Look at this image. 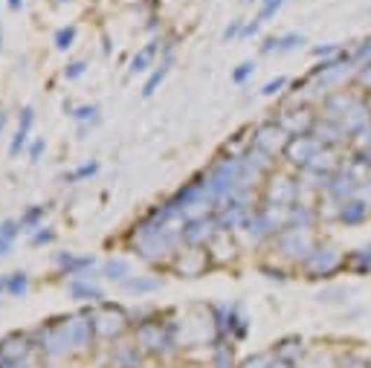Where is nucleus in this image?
<instances>
[{
	"mask_svg": "<svg viewBox=\"0 0 371 368\" xmlns=\"http://www.w3.org/2000/svg\"><path fill=\"white\" fill-rule=\"evenodd\" d=\"M354 99H357V93H354V90H345V88L331 90L328 96L322 99L319 116H322V119H331V122H342V119H345V114H348V107L354 104Z\"/></svg>",
	"mask_w": 371,
	"mask_h": 368,
	"instance_id": "obj_13",
	"label": "nucleus"
},
{
	"mask_svg": "<svg viewBox=\"0 0 371 368\" xmlns=\"http://www.w3.org/2000/svg\"><path fill=\"white\" fill-rule=\"evenodd\" d=\"M285 4H288V0H261V12H258L261 24H264V20H270V18H276L278 9L285 6Z\"/></svg>",
	"mask_w": 371,
	"mask_h": 368,
	"instance_id": "obj_40",
	"label": "nucleus"
},
{
	"mask_svg": "<svg viewBox=\"0 0 371 368\" xmlns=\"http://www.w3.org/2000/svg\"><path fill=\"white\" fill-rule=\"evenodd\" d=\"M18 235H20V224L18 221H4V224H0V258L12 252V244H15Z\"/></svg>",
	"mask_w": 371,
	"mask_h": 368,
	"instance_id": "obj_28",
	"label": "nucleus"
},
{
	"mask_svg": "<svg viewBox=\"0 0 371 368\" xmlns=\"http://www.w3.org/2000/svg\"><path fill=\"white\" fill-rule=\"evenodd\" d=\"M296 200H302V189H299V177L293 175H281V171H273L264 183V200L270 206H293Z\"/></svg>",
	"mask_w": 371,
	"mask_h": 368,
	"instance_id": "obj_5",
	"label": "nucleus"
},
{
	"mask_svg": "<svg viewBox=\"0 0 371 368\" xmlns=\"http://www.w3.org/2000/svg\"><path fill=\"white\" fill-rule=\"evenodd\" d=\"M70 296L79 299V301H99L102 299V290L90 281V275H73V281H70Z\"/></svg>",
	"mask_w": 371,
	"mask_h": 368,
	"instance_id": "obj_24",
	"label": "nucleus"
},
{
	"mask_svg": "<svg viewBox=\"0 0 371 368\" xmlns=\"http://www.w3.org/2000/svg\"><path fill=\"white\" fill-rule=\"evenodd\" d=\"M47 212H50L47 206H29L24 214H20V221H18L20 229H41V221L47 218Z\"/></svg>",
	"mask_w": 371,
	"mask_h": 368,
	"instance_id": "obj_31",
	"label": "nucleus"
},
{
	"mask_svg": "<svg viewBox=\"0 0 371 368\" xmlns=\"http://www.w3.org/2000/svg\"><path fill=\"white\" fill-rule=\"evenodd\" d=\"M168 70H171V55H166V58H163V64H160V67H157L154 73H151V79L145 81V88H142V96H145V99L157 93V88H160V84L166 81Z\"/></svg>",
	"mask_w": 371,
	"mask_h": 368,
	"instance_id": "obj_27",
	"label": "nucleus"
},
{
	"mask_svg": "<svg viewBox=\"0 0 371 368\" xmlns=\"http://www.w3.org/2000/svg\"><path fill=\"white\" fill-rule=\"evenodd\" d=\"M241 29H244V18L232 20V24L224 29V41H238V38H241Z\"/></svg>",
	"mask_w": 371,
	"mask_h": 368,
	"instance_id": "obj_46",
	"label": "nucleus"
},
{
	"mask_svg": "<svg viewBox=\"0 0 371 368\" xmlns=\"http://www.w3.org/2000/svg\"><path fill=\"white\" fill-rule=\"evenodd\" d=\"M29 290V275L27 273H9V287H6V293L9 296H15V299H20V296H24Z\"/></svg>",
	"mask_w": 371,
	"mask_h": 368,
	"instance_id": "obj_34",
	"label": "nucleus"
},
{
	"mask_svg": "<svg viewBox=\"0 0 371 368\" xmlns=\"http://www.w3.org/2000/svg\"><path fill=\"white\" fill-rule=\"evenodd\" d=\"M61 334H64V342H67V351H81L90 345V336H93V319L87 316H73V319H64L61 322Z\"/></svg>",
	"mask_w": 371,
	"mask_h": 368,
	"instance_id": "obj_11",
	"label": "nucleus"
},
{
	"mask_svg": "<svg viewBox=\"0 0 371 368\" xmlns=\"http://www.w3.org/2000/svg\"><path fill=\"white\" fill-rule=\"evenodd\" d=\"M130 247L140 258H145L148 264H160V261H168L171 255H177L180 247H183V238H180V229L174 224H148L145 218L134 226V235H130Z\"/></svg>",
	"mask_w": 371,
	"mask_h": 368,
	"instance_id": "obj_1",
	"label": "nucleus"
},
{
	"mask_svg": "<svg viewBox=\"0 0 371 368\" xmlns=\"http://www.w3.org/2000/svg\"><path fill=\"white\" fill-rule=\"evenodd\" d=\"M84 70H87L84 61H73V64H67V67H64V79H67V81H76V79L84 76Z\"/></svg>",
	"mask_w": 371,
	"mask_h": 368,
	"instance_id": "obj_44",
	"label": "nucleus"
},
{
	"mask_svg": "<svg viewBox=\"0 0 371 368\" xmlns=\"http://www.w3.org/2000/svg\"><path fill=\"white\" fill-rule=\"evenodd\" d=\"M316 244L319 241H316L313 229H299V226H288L273 238L276 255L285 258V261H293V264H304V258L313 252Z\"/></svg>",
	"mask_w": 371,
	"mask_h": 368,
	"instance_id": "obj_2",
	"label": "nucleus"
},
{
	"mask_svg": "<svg viewBox=\"0 0 371 368\" xmlns=\"http://www.w3.org/2000/svg\"><path fill=\"white\" fill-rule=\"evenodd\" d=\"M96 171H99V163L93 160V163H84V165H79L76 171H70V175L64 177V180H67V183H79V180H87V177H93Z\"/></svg>",
	"mask_w": 371,
	"mask_h": 368,
	"instance_id": "obj_37",
	"label": "nucleus"
},
{
	"mask_svg": "<svg viewBox=\"0 0 371 368\" xmlns=\"http://www.w3.org/2000/svg\"><path fill=\"white\" fill-rule=\"evenodd\" d=\"M55 264L61 273H67V275H81L84 270H90L96 264V258L93 255H73V252H58L55 255Z\"/></svg>",
	"mask_w": 371,
	"mask_h": 368,
	"instance_id": "obj_22",
	"label": "nucleus"
},
{
	"mask_svg": "<svg viewBox=\"0 0 371 368\" xmlns=\"http://www.w3.org/2000/svg\"><path fill=\"white\" fill-rule=\"evenodd\" d=\"M270 365H273V354H255L241 368H270Z\"/></svg>",
	"mask_w": 371,
	"mask_h": 368,
	"instance_id": "obj_45",
	"label": "nucleus"
},
{
	"mask_svg": "<svg viewBox=\"0 0 371 368\" xmlns=\"http://www.w3.org/2000/svg\"><path fill=\"white\" fill-rule=\"evenodd\" d=\"M328 198H334L337 203H345V200H351L360 194V180L354 175H348V171L339 165V171H334V175L328 177V183H325L322 189Z\"/></svg>",
	"mask_w": 371,
	"mask_h": 368,
	"instance_id": "obj_12",
	"label": "nucleus"
},
{
	"mask_svg": "<svg viewBox=\"0 0 371 368\" xmlns=\"http://www.w3.org/2000/svg\"><path fill=\"white\" fill-rule=\"evenodd\" d=\"M304 44V35L302 32H285V35H273V38H267L264 44H261V53L264 55H285V53H293V50H299Z\"/></svg>",
	"mask_w": 371,
	"mask_h": 368,
	"instance_id": "obj_19",
	"label": "nucleus"
},
{
	"mask_svg": "<svg viewBox=\"0 0 371 368\" xmlns=\"http://www.w3.org/2000/svg\"><path fill=\"white\" fill-rule=\"evenodd\" d=\"M316 139H319V145L322 148H334V151H339L342 145H348L351 139H348V134H345V128L339 125V122H331V119H316V125H313V131H311Z\"/></svg>",
	"mask_w": 371,
	"mask_h": 368,
	"instance_id": "obj_15",
	"label": "nucleus"
},
{
	"mask_svg": "<svg viewBox=\"0 0 371 368\" xmlns=\"http://www.w3.org/2000/svg\"><path fill=\"white\" fill-rule=\"evenodd\" d=\"M368 15H371V9H368Z\"/></svg>",
	"mask_w": 371,
	"mask_h": 368,
	"instance_id": "obj_61",
	"label": "nucleus"
},
{
	"mask_svg": "<svg viewBox=\"0 0 371 368\" xmlns=\"http://www.w3.org/2000/svg\"><path fill=\"white\" fill-rule=\"evenodd\" d=\"M4 368H20V365H4Z\"/></svg>",
	"mask_w": 371,
	"mask_h": 368,
	"instance_id": "obj_58",
	"label": "nucleus"
},
{
	"mask_svg": "<svg viewBox=\"0 0 371 368\" xmlns=\"http://www.w3.org/2000/svg\"><path fill=\"white\" fill-rule=\"evenodd\" d=\"M288 134L278 128V122L276 119H270V122H264V125H258L255 131H252V137H250V145H255V148H261L264 154H270V157H276V154H281L285 151V145H288Z\"/></svg>",
	"mask_w": 371,
	"mask_h": 368,
	"instance_id": "obj_9",
	"label": "nucleus"
},
{
	"mask_svg": "<svg viewBox=\"0 0 371 368\" xmlns=\"http://www.w3.org/2000/svg\"><path fill=\"white\" fill-rule=\"evenodd\" d=\"M43 148H47V142H43L41 137L29 142V163H38V160H41V154H43Z\"/></svg>",
	"mask_w": 371,
	"mask_h": 368,
	"instance_id": "obj_49",
	"label": "nucleus"
},
{
	"mask_svg": "<svg viewBox=\"0 0 371 368\" xmlns=\"http://www.w3.org/2000/svg\"><path fill=\"white\" fill-rule=\"evenodd\" d=\"M261 273H264L267 278H278V281H285V278H288V275L281 273V270H273V267H261Z\"/></svg>",
	"mask_w": 371,
	"mask_h": 368,
	"instance_id": "obj_52",
	"label": "nucleus"
},
{
	"mask_svg": "<svg viewBox=\"0 0 371 368\" xmlns=\"http://www.w3.org/2000/svg\"><path fill=\"white\" fill-rule=\"evenodd\" d=\"M76 41V27H61L55 32V50H70Z\"/></svg>",
	"mask_w": 371,
	"mask_h": 368,
	"instance_id": "obj_38",
	"label": "nucleus"
},
{
	"mask_svg": "<svg viewBox=\"0 0 371 368\" xmlns=\"http://www.w3.org/2000/svg\"><path fill=\"white\" fill-rule=\"evenodd\" d=\"M58 4H70V0H58Z\"/></svg>",
	"mask_w": 371,
	"mask_h": 368,
	"instance_id": "obj_59",
	"label": "nucleus"
},
{
	"mask_svg": "<svg viewBox=\"0 0 371 368\" xmlns=\"http://www.w3.org/2000/svg\"><path fill=\"white\" fill-rule=\"evenodd\" d=\"M217 232H224L221 224H217L215 214H209V218H198V221H186L180 224V238H183V247H198V250H206Z\"/></svg>",
	"mask_w": 371,
	"mask_h": 368,
	"instance_id": "obj_7",
	"label": "nucleus"
},
{
	"mask_svg": "<svg viewBox=\"0 0 371 368\" xmlns=\"http://www.w3.org/2000/svg\"><path fill=\"white\" fill-rule=\"evenodd\" d=\"M55 241V232L53 229H41L32 235V247H41V244H53Z\"/></svg>",
	"mask_w": 371,
	"mask_h": 368,
	"instance_id": "obj_48",
	"label": "nucleus"
},
{
	"mask_svg": "<svg viewBox=\"0 0 371 368\" xmlns=\"http://www.w3.org/2000/svg\"><path fill=\"white\" fill-rule=\"evenodd\" d=\"M368 218H371V203L363 200L360 194H357V198L345 200L339 206V221L337 224H342V226H363Z\"/></svg>",
	"mask_w": 371,
	"mask_h": 368,
	"instance_id": "obj_17",
	"label": "nucleus"
},
{
	"mask_svg": "<svg viewBox=\"0 0 371 368\" xmlns=\"http://www.w3.org/2000/svg\"><path fill=\"white\" fill-rule=\"evenodd\" d=\"M302 270L308 273V278H331L339 270H345V252L334 241H319L313 252L304 258Z\"/></svg>",
	"mask_w": 371,
	"mask_h": 368,
	"instance_id": "obj_3",
	"label": "nucleus"
},
{
	"mask_svg": "<svg viewBox=\"0 0 371 368\" xmlns=\"http://www.w3.org/2000/svg\"><path fill=\"white\" fill-rule=\"evenodd\" d=\"M351 154H354V151H351ZM357 157H363V160L371 165V151H365V154H357Z\"/></svg>",
	"mask_w": 371,
	"mask_h": 368,
	"instance_id": "obj_56",
	"label": "nucleus"
},
{
	"mask_svg": "<svg viewBox=\"0 0 371 368\" xmlns=\"http://www.w3.org/2000/svg\"><path fill=\"white\" fill-rule=\"evenodd\" d=\"M252 209H255L252 206V191H235V194H229L221 206H217L215 218H217V224H221L224 232H232V229H241L244 226V221L250 218Z\"/></svg>",
	"mask_w": 371,
	"mask_h": 368,
	"instance_id": "obj_4",
	"label": "nucleus"
},
{
	"mask_svg": "<svg viewBox=\"0 0 371 368\" xmlns=\"http://www.w3.org/2000/svg\"><path fill=\"white\" fill-rule=\"evenodd\" d=\"M215 368H235L232 351L227 348V345H217V348H215Z\"/></svg>",
	"mask_w": 371,
	"mask_h": 368,
	"instance_id": "obj_42",
	"label": "nucleus"
},
{
	"mask_svg": "<svg viewBox=\"0 0 371 368\" xmlns=\"http://www.w3.org/2000/svg\"><path fill=\"white\" fill-rule=\"evenodd\" d=\"M316 119H319V114L313 111L311 104H296V107H285L278 116H276V122H278V128L285 131L288 137H302V134H311L313 131V125H316Z\"/></svg>",
	"mask_w": 371,
	"mask_h": 368,
	"instance_id": "obj_6",
	"label": "nucleus"
},
{
	"mask_svg": "<svg viewBox=\"0 0 371 368\" xmlns=\"http://www.w3.org/2000/svg\"><path fill=\"white\" fill-rule=\"evenodd\" d=\"M311 53H313V58H319V61H331V58L342 55L345 50H342L339 44H322V47H313Z\"/></svg>",
	"mask_w": 371,
	"mask_h": 368,
	"instance_id": "obj_41",
	"label": "nucleus"
},
{
	"mask_svg": "<svg viewBox=\"0 0 371 368\" xmlns=\"http://www.w3.org/2000/svg\"><path fill=\"white\" fill-rule=\"evenodd\" d=\"M116 365H119V368H137V365H140V351H137V345H122V348L116 351Z\"/></svg>",
	"mask_w": 371,
	"mask_h": 368,
	"instance_id": "obj_35",
	"label": "nucleus"
},
{
	"mask_svg": "<svg viewBox=\"0 0 371 368\" xmlns=\"http://www.w3.org/2000/svg\"><path fill=\"white\" fill-rule=\"evenodd\" d=\"M261 29V18H252V20H244V29H241V41L247 38H255Z\"/></svg>",
	"mask_w": 371,
	"mask_h": 368,
	"instance_id": "obj_47",
	"label": "nucleus"
},
{
	"mask_svg": "<svg viewBox=\"0 0 371 368\" xmlns=\"http://www.w3.org/2000/svg\"><path fill=\"white\" fill-rule=\"evenodd\" d=\"M276 357L278 360H285V362H299V357H302V339L299 336H290V339H281L278 345H276Z\"/></svg>",
	"mask_w": 371,
	"mask_h": 368,
	"instance_id": "obj_26",
	"label": "nucleus"
},
{
	"mask_svg": "<svg viewBox=\"0 0 371 368\" xmlns=\"http://www.w3.org/2000/svg\"><path fill=\"white\" fill-rule=\"evenodd\" d=\"M252 76H255V64H252V61L238 64V67L232 70V81H235V84H247Z\"/></svg>",
	"mask_w": 371,
	"mask_h": 368,
	"instance_id": "obj_39",
	"label": "nucleus"
},
{
	"mask_svg": "<svg viewBox=\"0 0 371 368\" xmlns=\"http://www.w3.org/2000/svg\"><path fill=\"white\" fill-rule=\"evenodd\" d=\"M104 278L107 281H128L130 278V264L125 258H111V261H104Z\"/></svg>",
	"mask_w": 371,
	"mask_h": 368,
	"instance_id": "obj_29",
	"label": "nucleus"
},
{
	"mask_svg": "<svg viewBox=\"0 0 371 368\" xmlns=\"http://www.w3.org/2000/svg\"><path fill=\"white\" fill-rule=\"evenodd\" d=\"M76 122H81V125H87V122H99V107L96 104H81V107H76V111L70 114Z\"/></svg>",
	"mask_w": 371,
	"mask_h": 368,
	"instance_id": "obj_36",
	"label": "nucleus"
},
{
	"mask_svg": "<svg viewBox=\"0 0 371 368\" xmlns=\"http://www.w3.org/2000/svg\"><path fill=\"white\" fill-rule=\"evenodd\" d=\"M351 61H354L357 70H360V67H368V64H371V35L363 38L360 44L351 50Z\"/></svg>",
	"mask_w": 371,
	"mask_h": 368,
	"instance_id": "obj_33",
	"label": "nucleus"
},
{
	"mask_svg": "<svg viewBox=\"0 0 371 368\" xmlns=\"http://www.w3.org/2000/svg\"><path fill=\"white\" fill-rule=\"evenodd\" d=\"M125 325H128V316L119 311V308H102L96 316H93V331L99 336H116L125 331Z\"/></svg>",
	"mask_w": 371,
	"mask_h": 368,
	"instance_id": "obj_16",
	"label": "nucleus"
},
{
	"mask_svg": "<svg viewBox=\"0 0 371 368\" xmlns=\"http://www.w3.org/2000/svg\"><path fill=\"white\" fill-rule=\"evenodd\" d=\"M137 339L145 351H154V354H166L171 345H174V336H171V328L160 322H142L137 328Z\"/></svg>",
	"mask_w": 371,
	"mask_h": 368,
	"instance_id": "obj_10",
	"label": "nucleus"
},
{
	"mask_svg": "<svg viewBox=\"0 0 371 368\" xmlns=\"http://www.w3.org/2000/svg\"><path fill=\"white\" fill-rule=\"evenodd\" d=\"M319 224V212L316 203L311 200H296L293 206H288V226H299V229H313Z\"/></svg>",
	"mask_w": 371,
	"mask_h": 368,
	"instance_id": "obj_18",
	"label": "nucleus"
},
{
	"mask_svg": "<svg viewBox=\"0 0 371 368\" xmlns=\"http://www.w3.org/2000/svg\"><path fill=\"white\" fill-rule=\"evenodd\" d=\"M345 270H351L354 275H371V244L348 252L345 255Z\"/></svg>",
	"mask_w": 371,
	"mask_h": 368,
	"instance_id": "obj_23",
	"label": "nucleus"
},
{
	"mask_svg": "<svg viewBox=\"0 0 371 368\" xmlns=\"http://www.w3.org/2000/svg\"><path fill=\"white\" fill-rule=\"evenodd\" d=\"M339 368H368V362H363V360H357V357H348Z\"/></svg>",
	"mask_w": 371,
	"mask_h": 368,
	"instance_id": "obj_51",
	"label": "nucleus"
},
{
	"mask_svg": "<svg viewBox=\"0 0 371 368\" xmlns=\"http://www.w3.org/2000/svg\"><path fill=\"white\" fill-rule=\"evenodd\" d=\"M6 287H9V275H0V296L6 293Z\"/></svg>",
	"mask_w": 371,
	"mask_h": 368,
	"instance_id": "obj_54",
	"label": "nucleus"
},
{
	"mask_svg": "<svg viewBox=\"0 0 371 368\" xmlns=\"http://www.w3.org/2000/svg\"><path fill=\"white\" fill-rule=\"evenodd\" d=\"M319 151H322V145H319V139L313 134H302V137H290L288 139L285 151H281V157L288 160L290 168L302 171V168L311 165V160L319 154Z\"/></svg>",
	"mask_w": 371,
	"mask_h": 368,
	"instance_id": "obj_8",
	"label": "nucleus"
},
{
	"mask_svg": "<svg viewBox=\"0 0 371 368\" xmlns=\"http://www.w3.org/2000/svg\"><path fill=\"white\" fill-rule=\"evenodd\" d=\"M348 296H351L348 287H328V290H322L316 299L322 301V305H348V301H351Z\"/></svg>",
	"mask_w": 371,
	"mask_h": 368,
	"instance_id": "obj_32",
	"label": "nucleus"
},
{
	"mask_svg": "<svg viewBox=\"0 0 371 368\" xmlns=\"http://www.w3.org/2000/svg\"><path fill=\"white\" fill-rule=\"evenodd\" d=\"M4 125H6V114L0 111V131H4Z\"/></svg>",
	"mask_w": 371,
	"mask_h": 368,
	"instance_id": "obj_57",
	"label": "nucleus"
},
{
	"mask_svg": "<svg viewBox=\"0 0 371 368\" xmlns=\"http://www.w3.org/2000/svg\"><path fill=\"white\" fill-rule=\"evenodd\" d=\"M285 88H288V79H285V76H278V79L267 81L264 88H261V96H267V99H270V96H278V93L285 90Z\"/></svg>",
	"mask_w": 371,
	"mask_h": 368,
	"instance_id": "obj_43",
	"label": "nucleus"
},
{
	"mask_svg": "<svg viewBox=\"0 0 371 368\" xmlns=\"http://www.w3.org/2000/svg\"><path fill=\"white\" fill-rule=\"evenodd\" d=\"M209 261H212L209 252H203L198 247H186V250H180L177 255H174V267H177V273L180 275H189V278L203 275L206 267H209Z\"/></svg>",
	"mask_w": 371,
	"mask_h": 368,
	"instance_id": "obj_14",
	"label": "nucleus"
},
{
	"mask_svg": "<svg viewBox=\"0 0 371 368\" xmlns=\"http://www.w3.org/2000/svg\"><path fill=\"white\" fill-rule=\"evenodd\" d=\"M360 198L371 203V171H368V175H365V180L360 183Z\"/></svg>",
	"mask_w": 371,
	"mask_h": 368,
	"instance_id": "obj_50",
	"label": "nucleus"
},
{
	"mask_svg": "<svg viewBox=\"0 0 371 368\" xmlns=\"http://www.w3.org/2000/svg\"><path fill=\"white\" fill-rule=\"evenodd\" d=\"M125 285V290L128 293H137V296H142V293H154V290H160V281L157 278H145V275H137V278H128V281H122Z\"/></svg>",
	"mask_w": 371,
	"mask_h": 368,
	"instance_id": "obj_30",
	"label": "nucleus"
},
{
	"mask_svg": "<svg viewBox=\"0 0 371 368\" xmlns=\"http://www.w3.org/2000/svg\"><path fill=\"white\" fill-rule=\"evenodd\" d=\"M157 53H160V41H151V44H145L134 58H130V76H140V73L154 67Z\"/></svg>",
	"mask_w": 371,
	"mask_h": 368,
	"instance_id": "obj_25",
	"label": "nucleus"
},
{
	"mask_svg": "<svg viewBox=\"0 0 371 368\" xmlns=\"http://www.w3.org/2000/svg\"><path fill=\"white\" fill-rule=\"evenodd\" d=\"M20 6H24V0H9V9H12V12H18Z\"/></svg>",
	"mask_w": 371,
	"mask_h": 368,
	"instance_id": "obj_55",
	"label": "nucleus"
},
{
	"mask_svg": "<svg viewBox=\"0 0 371 368\" xmlns=\"http://www.w3.org/2000/svg\"><path fill=\"white\" fill-rule=\"evenodd\" d=\"M368 368H371V357H368Z\"/></svg>",
	"mask_w": 371,
	"mask_h": 368,
	"instance_id": "obj_60",
	"label": "nucleus"
},
{
	"mask_svg": "<svg viewBox=\"0 0 371 368\" xmlns=\"http://www.w3.org/2000/svg\"><path fill=\"white\" fill-rule=\"evenodd\" d=\"M27 354H29V339L27 336H9V339L0 342V362L4 365H20V360H24Z\"/></svg>",
	"mask_w": 371,
	"mask_h": 368,
	"instance_id": "obj_20",
	"label": "nucleus"
},
{
	"mask_svg": "<svg viewBox=\"0 0 371 368\" xmlns=\"http://www.w3.org/2000/svg\"><path fill=\"white\" fill-rule=\"evenodd\" d=\"M32 122H35V111L27 104L24 111H20V122H18V131H15V137H12V145H9V154L12 157H18L20 151H24L27 145H29V131H32Z\"/></svg>",
	"mask_w": 371,
	"mask_h": 368,
	"instance_id": "obj_21",
	"label": "nucleus"
},
{
	"mask_svg": "<svg viewBox=\"0 0 371 368\" xmlns=\"http://www.w3.org/2000/svg\"><path fill=\"white\" fill-rule=\"evenodd\" d=\"M270 368H293V365H290V362H285V360H278V357H276Z\"/></svg>",
	"mask_w": 371,
	"mask_h": 368,
	"instance_id": "obj_53",
	"label": "nucleus"
}]
</instances>
